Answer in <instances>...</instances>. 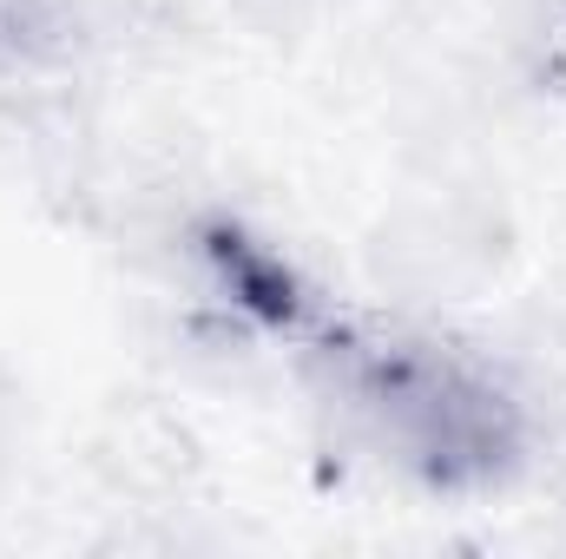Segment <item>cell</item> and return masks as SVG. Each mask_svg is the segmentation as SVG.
<instances>
[{
  "mask_svg": "<svg viewBox=\"0 0 566 559\" xmlns=\"http://www.w3.org/2000/svg\"><path fill=\"white\" fill-rule=\"evenodd\" d=\"M336 382L363 409V421L382 434V447L441 487L488 481L521 447L514 402L481 369H468L441 349H416V342L343 349Z\"/></svg>",
  "mask_w": 566,
  "mask_h": 559,
  "instance_id": "6da1fadb",
  "label": "cell"
},
{
  "mask_svg": "<svg viewBox=\"0 0 566 559\" xmlns=\"http://www.w3.org/2000/svg\"><path fill=\"white\" fill-rule=\"evenodd\" d=\"M382 271L409 289H468L474 277H488L494 264V218L474 198H422L409 211H396V224L376 244Z\"/></svg>",
  "mask_w": 566,
  "mask_h": 559,
  "instance_id": "7a4b0ae2",
  "label": "cell"
}]
</instances>
